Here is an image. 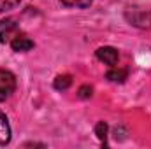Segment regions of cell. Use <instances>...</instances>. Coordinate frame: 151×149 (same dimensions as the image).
Returning a JSON list of instances; mask_svg holds the SVG:
<instances>
[{
  "label": "cell",
  "mask_w": 151,
  "mask_h": 149,
  "mask_svg": "<svg viewBox=\"0 0 151 149\" xmlns=\"http://www.w3.org/2000/svg\"><path fill=\"white\" fill-rule=\"evenodd\" d=\"M11 142V125L4 112L0 111V146H7Z\"/></svg>",
  "instance_id": "cell-6"
},
{
  "label": "cell",
  "mask_w": 151,
  "mask_h": 149,
  "mask_svg": "<svg viewBox=\"0 0 151 149\" xmlns=\"http://www.w3.org/2000/svg\"><path fill=\"white\" fill-rule=\"evenodd\" d=\"M106 77H107L111 82H125V79L128 77V70H127V69H116V67H113V69L106 74Z\"/></svg>",
  "instance_id": "cell-7"
},
{
  "label": "cell",
  "mask_w": 151,
  "mask_h": 149,
  "mask_svg": "<svg viewBox=\"0 0 151 149\" xmlns=\"http://www.w3.org/2000/svg\"><path fill=\"white\" fill-rule=\"evenodd\" d=\"M23 0H0V12H9L16 9Z\"/></svg>",
  "instance_id": "cell-11"
},
{
  "label": "cell",
  "mask_w": 151,
  "mask_h": 149,
  "mask_svg": "<svg viewBox=\"0 0 151 149\" xmlns=\"http://www.w3.org/2000/svg\"><path fill=\"white\" fill-rule=\"evenodd\" d=\"M63 7H70V9H86L93 4V0H60Z\"/></svg>",
  "instance_id": "cell-10"
},
{
  "label": "cell",
  "mask_w": 151,
  "mask_h": 149,
  "mask_svg": "<svg viewBox=\"0 0 151 149\" xmlns=\"http://www.w3.org/2000/svg\"><path fill=\"white\" fill-rule=\"evenodd\" d=\"M95 135H97V139H99L102 144H106L107 135H109V126H107L106 121H99V123H97V126H95Z\"/></svg>",
  "instance_id": "cell-9"
},
{
  "label": "cell",
  "mask_w": 151,
  "mask_h": 149,
  "mask_svg": "<svg viewBox=\"0 0 151 149\" xmlns=\"http://www.w3.org/2000/svg\"><path fill=\"white\" fill-rule=\"evenodd\" d=\"M16 90V75L11 70L0 69V102L7 100Z\"/></svg>",
  "instance_id": "cell-2"
},
{
  "label": "cell",
  "mask_w": 151,
  "mask_h": 149,
  "mask_svg": "<svg viewBox=\"0 0 151 149\" xmlns=\"http://www.w3.org/2000/svg\"><path fill=\"white\" fill-rule=\"evenodd\" d=\"M97 58L109 65V67H116L118 65V60H119V53L116 47H111V46H104V47H99L97 49Z\"/></svg>",
  "instance_id": "cell-4"
},
{
  "label": "cell",
  "mask_w": 151,
  "mask_h": 149,
  "mask_svg": "<svg viewBox=\"0 0 151 149\" xmlns=\"http://www.w3.org/2000/svg\"><path fill=\"white\" fill-rule=\"evenodd\" d=\"M9 44H11L12 51H16V53H27V51L34 49V40L30 37H27L25 34H18Z\"/></svg>",
  "instance_id": "cell-5"
},
{
  "label": "cell",
  "mask_w": 151,
  "mask_h": 149,
  "mask_svg": "<svg viewBox=\"0 0 151 149\" xmlns=\"http://www.w3.org/2000/svg\"><path fill=\"white\" fill-rule=\"evenodd\" d=\"M127 19L139 28H151V9L144 7H128L125 12Z\"/></svg>",
  "instance_id": "cell-1"
},
{
  "label": "cell",
  "mask_w": 151,
  "mask_h": 149,
  "mask_svg": "<svg viewBox=\"0 0 151 149\" xmlns=\"http://www.w3.org/2000/svg\"><path fill=\"white\" fill-rule=\"evenodd\" d=\"M70 84H72V77H70L69 74L58 75V77L55 79V82H53L55 90H58V91H65V90H69Z\"/></svg>",
  "instance_id": "cell-8"
},
{
  "label": "cell",
  "mask_w": 151,
  "mask_h": 149,
  "mask_svg": "<svg viewBox=\"0 0 151 149\" xmlns=\"http://www.w3.org/2000/svg\"><path fill=\"white\" fill-rule=\"evenodd\" d=\"M18 21L14 18H4L0 19V42L9 44L12 39L18 35Z\"/></svg>",
  "instance_id": "cell-3"
},
{
  "label": "cell",
  "mask_w": 151,
  "mask_h": 149,
  "mask_svg": "<svg viewBox=\"0 0 151 149\" xmlns=\"http://www.w3.org/2000/svg\"><path fill=\"white\" fill-rule=\"evenodd\" d=\"M93 95V88L90 86V84H83L81 88H79V91H77V97L79 98H90Z\"/></svg>",
  "instance_id": "cell-12"
}]
</instances>
